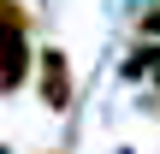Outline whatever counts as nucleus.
Masks as SVG:
<instances>
[{"label": "nucleus", "mask_w": 160, "mask_h": 154, "mask_svg": "<svg viewBox=\"0 0 160 154\" xmlns=\"http://www.w3.org/2000/svg\"><path fill=\"white\" fill-rule=\"evenodd\" d=\"M36 95H42L48 113H65L71 107V59L59 47H42L36 53Z\"/></svg>", "instance_id": "nucleus-1"}, {"label": "nucleus", "mask_w": 160, "mask_h": 154, "mask_svg": "<svg viewBox=\"0 0 160 154\" xmlns=\"http://www.w3.org/2000/svg\"><path fill=\"white\" fill-rule=\"evenodd\" d=\"M30 71H36V53H30V42H0V95L24 89V83H30Z\"/></svg>", "instance_id": "nucleus-2"}, {"label": "nucleus", "mask_w": 160, "mask_h": 154, "mask_svg": "<svg viewBox=\"0 0 160 154\" xmlns=\"http://www.w3.org/2000/svg\"><path fill=\"white\" fill-rule=\"evenodd\" d=\"M30 36V12L24 0H0V42H24Z\"/></svg>", "instance_id": "nucleus-3"}, {"label": "nucleus", "mask_w": 160, "mask_h": 154, "mask_svg": "<svg viewBox=\"0 0 160 154\" xmlns=\"http://www.w3.org/2000/svg\"><path fill=\"white\" fill-rule=\"evenodd\" d=\"M142 36H160V6H154V12H142Z\"/></svg>", "instance_id": "nucleus-4"}, {"label": "nucleus", "mask_w": 160, "mask_h": 154, "mask_svg": "<svg viewBox=\"0 0 160 154\" xmlns=\"http://www.w3.org/2000/svg\"><path fill=\"white\" fill-rule=\"evenodd\" d=\"M0 154H12V148H6V142H0Z\"/></svg>", "instance_id": "nucleus-5"}, {"label": "nucleus", "mask_w": 160, "mask_h": 154, "mask_svg": "<svg viewBox=\"0 0 160 154\" xmlns=\"http://www.w3.org/2000/svg\"><path fill=\"white\" fill-rule=\"evenodd\" d=\"M48 154H65V148H48Z\"/></svg>", "instance_id": "nucleus-6"}]
</instances>
